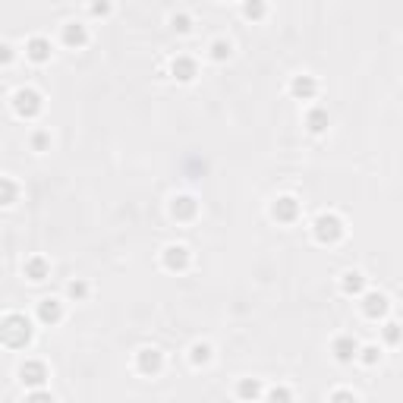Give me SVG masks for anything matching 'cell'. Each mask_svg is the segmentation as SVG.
<instances>
[{
  "instance_id": "6da1fadb",
  "label": "cell",
  "mask_w": 403,
  "mask_h": 403,
  "mask_svg": "<svg viewBox=\"0 0 403 403\" xmlns=\"http://www.w3.org/2000/svg\"><path fill=\"white\" fill-rule=\"evenodd\" d=\"M343 233H347V227H343V218L334 212H321L318 218L312 221V237L318 239L321 246H334V243H341Z\"/></svg>"
},
{
  "instance_id": "7a4b0ae2",
  "label": "cell",
  "mask_w": 403,
  "mask_h": 403,
  "mask_svg": "<svg viewBox=\"0 0 403 403\" xmlns=\"http://www.w3.org/2000/svg\"><path fill=\"white\" fill-rule=\"evenodd\" d=\"M28 341H32V321H28L26 315L10 312L7 318H3V343H7V347H26Z\"/></svg>"
},
{
  "instance_id": "3957f363",
  "label": "cell",
  "mask_w": 403,
  "mask_h": 403,
  "mask_svg": "<svg viewBox=\"0 0 403 403\" xmlns=\"http://www.w3.org/2000/svg\"><path fill=\"white\" fill-rule=\"evenodd\" d=\"M359 309H362V315H366V318H372V321L388 318L391 300H388V293H381V290H366V293L359 296Z\"/></svg>"
},
{
  "instance_id": "277c9868",
  "label": "cell",
  "mask_w": 403,
  "mask_h": 403,
  "mask_svg": "<svg viewBox=\"0 0 403 403\" xmlns=\"http://www.w3.org/2000/svg\"><path fill=\"white\" fill-rule=\"evenodd\" d=\"M19 381L26 384L28 391H42L44 381H48V366L42 359H26L19 366Z\"/></svg>"
},
{
  "instance_id": "5b68a950",
  "label": "cell",
  "mask_w": 403,
  "mask_h": 403,
  "mask_svg": "<svg viewBox=\"0 0 403 403\" xmlns=\"http://www.w3.org/2000/svg\"><path fill=\"white\" fill-rule=\"evenodd\" d=\"M13 110L19 117H26V120H32V117L42 114V95L35 89H16L13 92Z\"/></svg>"
},
{
  "instance_id": "8992f818",
  "label": "cell",
  "mask_w": 403,
  "mask_h": 403,
  "mask_svg": "<svg viewBox=\"0 0 403 403\" xmlns=\"http://www.w3.org/2000/svg\"><path fill=\"white\" fill-rule=\"evenodd\" d=\"M359 347L362 343L356 341L353 334H337L334 341H331V353H334V359L341 362V366H350V362L359 359Z\"/></svg>"
},
{
  "instance_id": "52a82bcc",
  "label": "cell",
  "mask_w": 403,
  "mask_h": 403,
  "mask_svg": "<svg viewBox=\"0 0 403 403\" xmlns=\"http://www.w3.org/2000/svg\"><path fill=\"white\" fill-rule=\"evenodd\" d=\"M189 261H192V252L183 243H171V246H164V252H161V265H164L167 271H186Z\"/></svg>"
},
{
  "instance_id": "ba28073f",
  "label": "cell",
  "mask_w": 403,
  "mask_h": 403,
  "mask_svg": "<svg viewBox=\"0 0 403 403\" xmlns=\"http://www.w3.org/2000/svg\"><path fill=\"white\" fill-rule=\"evenodd\" d=\"M164 369V353L157 347H142L136 353V372L139 375H157Z\"/></svg>"
},
{
  "instance_id": "9c48e42d",
  "label": "cell",
  "mask_w": 403,
  "mask_h": 403,
  "mask_svg": "<svg viewBox=\"0 0 403 403\" xmlns=\"http://www.w3.org/2000/svg\"><path fill=\"white\" fill-rule=\"evenodd\" d=\"M271 218L280 221V224H293L300 218V202L293 196H277L271 205Z\"/></svg>"
},
{
  "instance_id": "30bf717a",
  "label": "cell",
  "mask_w": 403,
  "mask_h": 403,
  "mask_svg": "<svg viewBox=\"0 0 403 403\" xmlns=\"http://www.w3.org/2000/svg\"><path fill=\"white\" fill-rule=\"evenodd\" d=\"M290 95L296 98V101H312L315 95H318V79L309 73H300L290 79Z\"/></svg>"
},
{
  "instance_id": "8fae6325",
  "label": "cell",
  "mask_w": 403,
  "mask_h": 403,
  "mask_svg": "<svg viewBox=\"0 0 403 403\" xmlns=\"http://www.w3.org/2000/svg\"><path fill=\"white\" fill-rule=\"evenodd\" d=\"M60 38L67 48H83V44H89V28H85V22L69 19V22H63Z\"/></svg>"
},
{
  "instance_id": "7c38bea8",
  "label": "cell",
  "mask_w": 403,
  "mask_h": 403,
  "mask_svg": "<svg viewBox=\"0 0 403 403\" xmlns=\"http://www.w3.org/2000/svg\"><path fill=\"white\" fill-rule=\"evenodd\" d=\"M35 318L42 321V325H57V321L63 318V302L54 300V296H44V300H38Z\"/></svg>"
},
{
  "instance_id": "4fadbf2b",
  "label": "cell",
  "mask_w": 403,
  "mask_h": 403,
  "mask_svg": "<svg viewBox=\"0 0 403 403\" xmlns=\"http://www.w3.org/2000/svg\"><path fill=\"white\" fill-rule=\"evenodd\" d=\"M171 76H173V79H180V83H192V79L198 76V63L192 60L189 54H177L171 60Z\"/></svg>"
},
{
  "instance_id": "5bb4252c",
  "label": "cell",
  "mask_w": 403,
  "mask_h": 403,
  "mask_svg": "<svg viewBox=\"0 0 403 403\" xmlns=\"http://www.w3.org/2000/svg\"><path fill=\"white\" fill-rule=\"evenodd\" d=\"M369 290V280H366V274L356 271V268H350V271L341 274V293L347 296H362Z\"/></svg>"
},
{
  "instance_id": "9a60e30c",
  "label": "cell",
  "mask_w": 403,
  "mask_h": 403,
  "mask_svg": "<svg viewBox=\"0 0 403 403\" xmlns=\"http://www.w3.org/2000/svg\"><path fill=\"white\" fill-rule=\"evenodd\" d=\"M26 57L32 63H48L51 60V42L44 35H32L26 42Z\"/></svg>"
},
{
  "instance_id": "2e32d148",
  "label": "cell",
  "mask_w": 403,
  "mask_h": 403,
  "mask_svg": "<svg viewBox=\"0 0 403 403\" xmlns=\"http://www.w3.org/2000/svg\"><path fill=\"white\" fill-rule=\"evenodd\" d=\"M198 212V202L192 196H173L171 198V214L177 221H192Z\"/></svg>"
},
{
  "instance_id": "e0dca14e",
  "label": "cell",
  "mask_w": 403,
  "mask_h": 403,
  "mask_svg": "<svg viewBox=\"0 0 403 403\" xmlns=\"http://www.w3.org/2000/svg\"><path fill=\"white\" fill-rule=\"evenodd\" d=\"M237 397L239 400H246V403H252V400H259V397H265V384H261L259 378H239Z\"/></svg>"
},
{
  "instance_id": "ac0fdd59",
  "label": "cell",
  "mask_w": 403,
  "mask_h": 403,
  "mask_svg": "<svg viewBox=\"0 0 403 403\" xmlns=\"http://www.w3.org/2000/svg\"><path fill=\"white\" fill-rule=\"evenodd\" d=\"M331 126V114L325 108H309L306 110V130L309 132H315V136H318V132H325Z\"/></svg>"
},
{
  "instance_id": "d6986e66",
  "label": "cell",
  "mask_w": 403,
  "mask_h": 403,
  "mask_svg": "<svg viewBox=\"0 0 403 403\" xmlns=\"http://www.w3.org/2000/svg\"><path fill=\"white\" fill-rule=\"evenodd\" d=\"M22 271H26V277H28V280H35V284H38V280H44V277H48L51 265L42 259V255H32V259H26Z\"/></svg>"
},
{
  "instance_id": "ffe728a7",
  "label": "cell",
  "mask_w": 403,
  "mask_h": 403,
  "mask_svg": "<svg viewBox=\"0 0 403 403\" xmlns=\"http://www.w3.org/2000/svg\"><path fill=\"white\" fill-rule=\"evenodd\" d=\"M212 343H205V341H196L189 347V362L192 366H208V362H212Z\"/></svg>"
},
{
  "instance_id": "44dd1931",
  "label": "cell",
  "mask_w": 403,
  "mask_h": 403,
  "mask_svg": "<svg viewBox=\"0 0 403 403\" xmlns=\"http://www.w3.org/2000/svg\"><path fill=\"white\" fill-rule=\"evenodd\" d=\"M230 51H233V44L227 42V38H214V42L208 44V57H212L214 63H224L227 57H230Z\"/></svg>"
},
{
  "instance_id": "7402d4cb",
  "label": "cell",
  "mask_w": 403,
  "mask_h": 403,
  "mask_svg": "<svg viewBox=\"0 0 403 403\" xmlns=\"http://www.w3.org/2000/svg\"><path fill=\"white\" fill-rule=\"evenodd\" d=\"M381 341L388 343V347H397V343L403 341V328L397 325V321H391V318H388V321L381 325Z\"/></svg>"
},
{
  "instance_id": "603a6c76",
  "label": "cell",
  "mask_w": 403,
  "mask_h": 403,
  "mask_svg": "<svg viewBox=\"0 0 403 403\" xmlns=\"http://www.w3.org/2000/svg\"><path fill=\"white\" fill-rule=\"evenodd\" d=\"M265 400L268 403H293V391L287 384H274V388L265 391Z\"/></svg>"
},
{
  "instance_id": "cb8c5ba5",
  "label": "cell",
  "mask_w": 403,
  "mask_h": 403,
  "mask_svg": "<svg viewBox=\"0 0 403 403\" xmlns=\"http://www.w3.org/2000/svg\"><path fill=\"white\" fill-rule=\"evenodd\" d=\"M378 359H381V347H378V343H362V347H359V362H362V366H375Z\"/></svg>"
},
{
  "instance_id": "d4e9b609",
  "label": "cell",
  "mask_w": 403,
  "mask_h": 403,
  "mask_svg": "<svg viewBox=\"0 0 403 403\" xmlns=\"http://www.w3.org/2000/svg\"><path fill=\"white\" fill-rule=\"evenodd\" d=\"M67 296L69 300H76V302H83V300H89V284H85V280H69L67 284Z\"/></svg>"
},
{
  "instance_id": "484cf974",
  "label": "cell",
  "mask_w": 403,
  "mask_h": 403,
  "mask_svg": "<svg viewBox=\"0 0 403 403\" xmlns=\"http://www.w3.org/2000/svg\"><path fill=\"white\" fill-rule=\"evenodd\" d=\"M268 13V7L261 3V0H252V3H243V16L246 19H261V16Z\"/></svg>"
},
{
  "instance_id": "4316f807",
  "label": "cell",
  "mask_w": 403,
  "mask_h": 403,
  "mask_svg": "<svg viewBox=\"0 0 403 403\" xmlns=\"http://www.w3.org/2000/svg\"><path fill=\"white\" fill-rule=\"evenodd\" d=\"M171 26L177 28V32H189V28H192V19H189V13H183V10H177V13H171Z\"/></svg>"
},
{
  "instance_id": "83f0119b",
  "label": "cell",
  "mask_w": 403,
  "mask_h": 403,
  "mask_svg": "<svg viewBox=\"0 0 403 403\" xmlns=\"http://www.w3.org/2000/svg\"><path fill=\"white\" fill-rule=\"evenodd\" d=\"M328 403H359V397H356L353 391H347V388H337L334 394L328 397Z\"/></svg>"
},
{
  "instance_id": "f1b7e54d",
  "label": "cell",
  "mask_w": 403,
  "mask_h": 403,
  "mask_svg": "<svg viewBox=\"0 0 403 403\" xmlns=\"http://www.w3.org/2000/svg\"><path fill=\"white\" fill-rule=\"evenodd\" d=\"M28 142H32V148H35V151H44V148H48V145H51V132H44V130H35Z\"/></svg>"
},
{
  "instance_id": "f546056e",
  "label": "cell",
  "mask_w": 403,
  "mask_h": 403,
  "mask_svg": "<svg viewBox=\"0 0 403 403\" xmlns=\"http://www.w3.org/2000/svg\"><path fill=\"white\" fill-rule=\"evenodd\" d=\"M26 403H57L54 400V394H51V391H28L26 394Z\"/></svg>"
},
{
  "instance_id": "4dcf8cb0",
  "label": "cell",
  "mask_w": 403,
  "mask_h": 403,
  "mask_svg": "<svg viewBox=\"0 0 403 403\" xmlns=\"http://www.w3.org/2000/svg\"><path fill=\"white\" fill-rule=\"evenodd\" d=\"M16 202V186H13V180H3V205H13Z\"/></svg>"
},
{
  "instance_id": "1f68e13d",
  "label": "cell",
  "mask_w": 403,
  "mask_h": 403,
  "mask_svg": "<svg viewBox=\"0 0 403 403\" xmlns=\"http://www.w3.org/2000/svg\"><path fill=\"white\" fill-rule=\"evenodd\" d=\"M89 13H92V16H104V13H110V7H108V3H92Z\"/></svg>"
},
{
  "instance_id": "d6a6232c",
  "label": "cell",
  "mask_w": 403,
  "mask_h": 403,
  "mask_svg": "<svg viewBox=\"0 0 403 403\" xmlns=\"http://www.w3.org/2000/svg\"><path fill=\"white\" fill-rule=\"evenodd\" d=\"M0 51H3V63H10V60H13V48H10V44H3V48H0Z\"/></svg>"
}]
</instances>
